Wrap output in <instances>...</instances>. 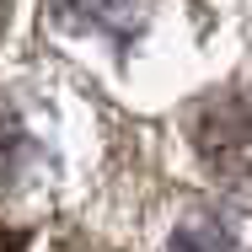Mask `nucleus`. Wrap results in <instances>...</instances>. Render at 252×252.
<instances>
[{
    "label": "nucleus",
    "instance_id": "1",
    "mask_svg": "<svg viewBox=\"0 0 252 252\" xmlns=\"http://www.w3.org/2000/svg\"><path fill=\"white\" fill-rule=\"evenodd\" d=\"M193 151L204 156V166L220 183H252V102L242 97H215L204 102L188 124Z\"/></svg>",
    "mask_w": 252,
    "mask_h": 252
},
{
    "label": "nucleus",
    "instance_id": "2",
    "mask_svg": "<svg viewBox=\"0 0 252 252\" xmlns=\"http://www.w3.org/2000/svg\"><path fill=\"white\" fill-rule=\"evenodd\" d=\"M64 16H75L81 27H102V32H134L145 22V0H59Z\"/></svg>",
    "mask_w": 252,
    "mask_h": 252
},
{
    "label": "nucleus",
    "instance_id": "3",
    "mask_svg": "<svg viewBox=\"0 0 252 252\" xmlns=\"http://www.w3.org/2000/svg\"><path fill=\"white\" fill-rule=\"evenodd\" d=\"M166 252H231V242H225L220 231L188 225V231H177V236H172V247H166Z\"/></svg>",
    "mask_w": 252,
    "mask_h": 252
}]
</instances>
